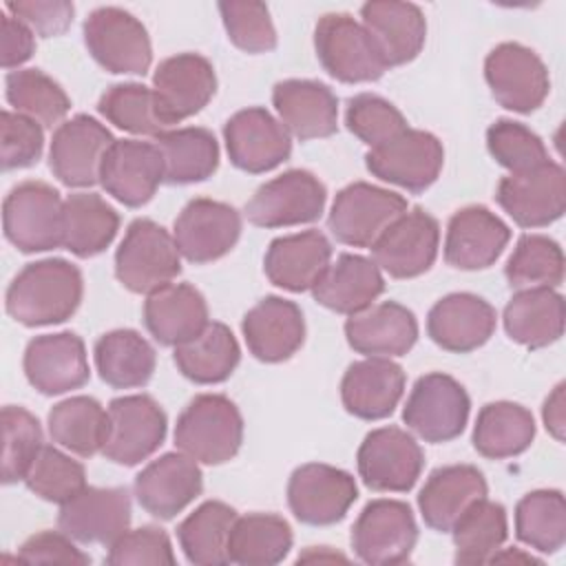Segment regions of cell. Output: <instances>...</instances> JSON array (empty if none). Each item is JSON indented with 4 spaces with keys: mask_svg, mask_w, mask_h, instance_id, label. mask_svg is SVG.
I'll return each instance as SVG.
<instances>
[{
    "mask_svg": "<svg viewBox=\"0 0 566 566\" xmlns=\"http://www.w3.org/2000/svg\"><path fill=\"white\" fill-rule=\"evenodd\" d=\"M91 57L108 73L144 75L153 62V44L146 27L119 7H99L82 27Z\"/></svg>",
    "mask_w": 566,
    "mask_h": 566,
    "instance_id": "cell-7",
    "label": "cell"
},
{
    "mask_svg": "<svg viewBox=\"0 0 566 566\" xmlns=\"http://www.w3.org/2000/svg\"><path fill=\"white\" fill-rule=\"evenodd\" d=\"M453 537V562L460 566H478L491 562L509 537L506 509L489 497L471 504L449 531Z\"/></svg>",
    "mask_w": 566,
    "mask_h": 566,
    "instance_id": "cell-46",
    "label": "cell"
},
{
    "mask_svg": "<svg viewBox=\"0 0 566 566\" xmlns=\"http://www.w3.org/2000/svg\"><path fill=\"white\" fill-rule=\"evenodd\" d=\"M511 340L542 349L564 334V296L553 287L517 290L502 314Z\"/></svg>",
    "mask_w": 566,
    "mask_h": 566,
    "instance_id": "cell-37",
    "label": "cell"
},
{
    "mask_svg": "<svg viewBox=\"0 0 566 566\" xmlns=\"http://www.w3.org/2000/svg\"><path fill=\"white\" fill-rule=\"evenodd\" d=\"M15 559L27 564H91V557L64 531H40L27 537Z\"/></svg>",
    "mask_w": 566,
    "mask_h": 566,
    "instance_id": "cell-59",
    "label": "cell"
},
{
    "mask_svg": "<svg viewBox=\"0 0 566 566\" xmlns=\"http://www.w3.org/2000/svg\"><path fill=\"white\" fill-rule=\"evenodd\" d=\"M108 438L102 455L122 467L148 460L166 440L168 418L148 394L119 396L108 402Z\"/></svg>",
    "mask_w": 566,
    "mask_h": 566,
    "instance_id": "cell-10",
    "label": "cell"
},
{
    "mask_svg": "<svg viewBox=\"0 0 566 566\" xmlns=\"http://www.w3.org/2000/svg\"><path fill=\"white\" fill-rule=\"evenodd\" d=\"M471 400L467 389L449 374L431 371L416 380L402 420L424 442L442 444L455 440L469 420Z\"/></svg>",
    "mask_w": 566,
    "mask_h": 566,
    "instance_id": "cell-8",
    "label": "cell"
},
{
    "mask_svg": "<svg viewBox=\"0 0 566 566\" xmlns=\"http://www.w3.org/2000/svg\"><path fill=\"white\" fill-rule=\"evenodd\" d=\"M489 486L482 471L473 464H447L429 473L420 493L418 509L431 531L449 533L460 515L486 497Z\"/></svg>",
    "mask_w": 566,
    "mask_h": 566,
    "instance_id": "cell-34",
    "label": "cell"
},
{
    "mask_svg": "<svg viewBox=\"0 0 566 566\" xmlns=\"http://www.w3.org/2000/svg\"><path fill=\"white\" fill-rule=\"evenodd\" d=\"M486 148L491 157L511 175L537 168L548 161V150L537 133L522 122L495 119L486 130Z\"/></svg>",
    "mask_w": 566,
    "mask_h": 566,
    "instance_id": "cell-53",
    "label": "cell"
},
{
    "mask_svg": "<svg viewBox=\"0 0 566 566\" xmlns=\"http://www.w3.org/2000/svg\"><path fill=\"white\" fill-rule=\"evenodd\" d=\"M495 199L520 228H546L566 210V175L555 161L506 175L500 179Z\"/></svg>",
    "mask_w": 566,
    "mask_h": 566,
    "instance_id": "cell-17",
    "label": "cell"
},
{
    "mask_svg": "<svg viewBox=\"0 0 566 566\" xmlns=\"http://www.w3.org/2000/svg\"><path fill=\"white\" fill-rule=\"evenodd\" d=\"M325 201L323 181L310 170L294 168L259 186L245 203V217L256 228H292L316 221Z\"/></svg>",
    "mask_w": 566,
    "mask_h": 566,
    "instance_id": "cell-11",
    "label": "cell"
},
{
    "mask_svg": "<svg viewBox=\"0 0 566 566\" xmlns=\"http://www.w3.org/2000/svg\"><path fill=\"white\" fill-rule=\"evenodd\" d=\"M442 164V142L433 133L418 128H407L365 155V166L374 177L409 192L427 190L440 177Z\"/></svg>",
    "mask_w": 566,
    "mask_h": 566,
    "instance_id": "cell-16",
    "label": "cell"
},
{
    "mask_svg": "<svg viewBox=\"0 0 566 566\" xmlns=\"http://www.w3.org/2000/svg\"><path fill=\"white\" fill-rule=\"evenodd\" d=\"M292 542L290 524L276 513L237 515L228 539V559L241 566H272L287 557Z\"/></svg>",
    "mask_w": 566,
    "mask_h": 566,
    "instance_id": "cell-44",
    "label": "cell"
},
{
    "mask_svg": "<svg viewBox=\"0 0 566 566\" xmlns=\"http://www.w3.org/2000/svg\"><path fill=\"white\" fill-rule=\"evenodd\" d=\"M332 263V243L321 230L276 237L265 252L268 281L287 292H312Z\"/></svg>",
    "mask_w": 566,
    "mask_h": 566,
    "instance_id": "cell-31",
    "label": "cell"
},
{
    "mask_svg": "<svg viewBox=\"0 0 566 566\" xmlns=\"http://www.w3.org/2000/svg\"><path fill=\"white\" fill-rule=\"evenodd\" d=\"M484 80L493 99L513 113L537 111L551 91L546 64L520 42H502L491 49L484 60Z\"/></svg>",
    "mask_w": 566,
    "mask_h": 566,
    "instance_id": "cell-13",
    "label": "cell"
},
{
    "mask_svg": "<svg viewBox=\"0 0 566 566\" xmlns=\"http://www.w3.org/2000/svg\"><path fill=\"white\" fill-rule=\"evenodd\" d=\"M511 290L559 287L564 281V252L546 234H522L504 265Z\"/></svg>",
    "mask_w": 566,
    "mask_h": 566,
    "instance_id": "cell-50",
    "label": "cell"
},
{
    "mask_svg": "<svg viewBox=\"0 0 566 566\" xmlns=\"http://www.w3.org/2000/svg\"><path fill=\"white\" fill-rule=\"evenodd\" d=\"M497 312L478 294L453 292L433 303L427 314L429 338L453 354L482 347L495 332Z\"/></svg>",
    "mask_w": 566,
    "mask_h": 566,
    "instance_id": "cell-27",
    "label": "cell"
},
{
    "mask_svg": "<svg viewBox=\"0 0 566 566\" xmlns=\"http://www.w3.org/2000/svg\"><path fill=\"white\" fill-rule=\"evenodd\" d=\"M473 447L482 458L504 460L524 453L535 440L533 413L511 400L489 402L473 427Z\"/></svg>",
    "mask_w": 566,
    "mask_h": 566,
    "instance_id": "cell-42",
    "label": "cell"
},
{
    "mask_svg": "<svg viewBox=\"0 0 566 566\" xmlns=\"http://www.w3.org/2000/svg\"><path fill=\"white\" fill-rule=\"evenodd\" d=\"M230 164L243 172L274 170L292 155V135L263 106L237 111L223 126Z\"/></svg>",
    "mask_w": 566,
    "mask_h": 566,
    "instance_id": "cell-19",
    "label": "cell"
},
{
    "mask_svg": "<svg viewBox=\"0 0 566 566\" xmlns=\"http://www.w3.org/2000/svg\"><path fill=\"white\" fill-rule=\"evenodd\" d=\"M358 497V486L345 469L307 462L292 471L287 480V506L307 526H329L340 522Z\"/></svg>",
    "mask_w": 566,
    "mask_h": 566,
    "instance_id": "cell-15",
    "label": "cell"
},
{
    "mask_svg": "<svg viewBox=\"0 0 566 566\" xmlns=\"http://www.w3.org/2000/svg\"><path fill=\"white\" fill-rule=\"evenodd\" d=\"M418 542V524L409 504L378 497L365 504L352 526L356 557L371 566H394L411 557Z\"/></svg>",
    "mask_w": 566,
    "mask_h": 566,
    "instance_id": "cell-9",
    "label": "cell"
},
{
    "mask_svg": "<svg viewBox=\"0 0 566 566\" xmlns=\"http://www.w3.org/2000/svg\"><path fill=\"white\" fill-rule=\"evenodd\" d=\"M130 524V495L124 486H84L60 504L57 526L80 544L111 546Z\"/></svg>",
    "mask_w": 566,
    "mask_h": 566,
    "instance_id": "cell-21",
    "label": "cell"
},
{
    "mask_svg": "<svg viewBox=\"0 0 566 566\" xmlns=\"http://www.w3.org/2000/svg\"><path fill=\"white\" fill-rule=\"evenodd\" d=\"M345 124L369 148L382 146L409 128L405 115L385 97L374 93H358L349 97Z\"/></svg>",
    "mask_w": 566,
    "mask_h": 566,
    "instance_id": "cell-54",
    "label": "cell"
},
{
    "mask_svg": "<svg viewBox=\"0 0 566 566\" xmlns=\"http://www.w3.org/2000/svg\"><path fill=\"white\" fill-rule=\"evenodd\" d=\"M111 566H172L175 553L170 537L159 526H139L119 535L106 555Z\"/></svg>",
    "mask_w": 566,
    "mask_h": 566,
    "instance_id": "cell-56",
    "label": "cell"
},
{
    "mask_svg": "<svg viewBox=\"0 0 566 566\" xmlns=\"http://www.w3.org/2000/svg\"><path fill=\"white\" fill-rule=\"evenodd\" d=\"M201 489L199 462L179 449L148 462L133 484L139 506L157 520H172L201 495Z\"/></svg>",
    "mask_w": 566,
    "mask_h": 566,
    "instance_id": "cell-23",
    "label": "cell"
},
{
    "mask_svg": "<svg viewBox=\"0 0 566 566\" xmlns=\"http://www.w3.org/2000/svg\"><path fill=\"white\" fill-rule=\"evenodd\" d=\"M2 230L7 241L24 254L62 248L64 199L46 181H22L4 197Z\"/></svg>",
    "mask_w": 566,
    "mask_h": 566,
    "instance_id": "cell-3",
    "label": "cell"
},
{
    "mask_svg": "<svg viewBox=\"0 0 566 566\" xmlns=\"http://www.w3.org/2000/svg\"><path fill=\"white\" fill-rule=\"evenodd\" d=\"M515 535L537 553L553 555L566 542V502L557 489L526 493L515 506Z\"/></svg>",
    "mask_w": 566,
    "mask_h": 566,
    "instance_id": "cell-47",
    "label": "cell"
},
{
    "mask_svg": "<svg viewBox=\"0 0 566 566\" xmlns=\"http://www.w3.org/2000/svg\"><path fill=\"white\" fill-rule=\"evenodd\" d=\"M363 484L378 493H407L416 486L424 453L413 433L400 427H380L365 436L356 453Z\"/></svg>",
    "mask_w": 566,
    "mask_h": 566,
    "instance_id": "cell-12",
    "label": "cell"
},
{
    "mask_svg": "<svg viewBox=\"0 0 566 566\" xmlns=\"http://www.w3.org/2000/svg\"><path fill=\"white\" fill-rule=\"evenodd\" d=\"M511 241L509 226L484 206H464L447 223L444 261L455 270H486Z\"/></svg>",
    "mask_w": 566,
    "mask_h": 566,
    "instance_id": "cell-25",
    "label": "cell"
},
{
    "mask_svg": "<svg viewBox=\"0 0 566 566\" xmlns=\"http://www.w3.org/2000/svg\"><path fill=\"white\" fill-rule=\"evenodd\" d=\"M22 482L38 497L64 504L86 486V471L84 464L73 460L69 453L44 444Z\"/></svg>",
    "mask_w": 566,
    "mask_h": 566,
    "instance_id": "cell-51",
    "label": "cell"
},
{
    "mask_svg": "<svg viewBox=\"0 0 566 566\" xmlns=\"http://www.w3.org/2000/svg\"><path fill=\"white\" fill-rule=\"evenodd\" d=\"M241 237V214L223 201L195 197L175 219L172 239L179 254L195 263H212L226 256Z\"/></svg>",
    "mask_w": 566,
    "mask_h": 566,
    "instance_id": "cell-18",
    "label": "cell"
},
{
    "mask_svg": "<svg viewBox=\"0 0 566 566\" xmlns=\"http://www.w3.org/2000/svg\"><path fill=\"white\" fill-rule=\"evenodd\" d=\"M208 323V303L190 283H168L144 301V325L164 347H177L195 338Z\"/></svg>",
    "mask_w": 566,
    "mask_h": 566,
    "instance_id": "cell-35",
    "label": "cell"
},
{
    "mask_svg": "<svg viewBox=\"0 0 566 566\" xmlns=\"http://www.w3.org/2000/svg\"><path fill=\"white\" fill-rule=\"evenodd\" d=\"M241 442V411L223 394L195 396L175 424V447L199 464L217 467L232 460L239 453Z\"/></svg>",
    "mask_w": 566,
    "mask_h": 566,
    "instance_id": "cell-2",
    "label": "cell"
},
{
    "mask_svg": "<svg viewBox=\"0 0 566 566\" xmlns=\"http://www.w3.org/2000/svg\"><path fill=\"white\" fill-rule=\"evenodd\" d=\"M440 248V226L422 208L398 217L369 248L374 263L391 279H416L431 270Z\"/></svg>",
    "mask_w": 566,
    "mask_h": 566,
    "instance_id": "cell-20",
    "label": "cell"
},
{
    "mask_svg": "<svg viewBox=\"0 0 566 566\" xmlns=\"http://www.w3.org/2000/svg\"><path fill=\"white\" fill-rule=\"evenodd\" d=\"M314 51L321 66L345 84L376 82L387 71L374 38L349 13H325L318 18L314 27Z\"/></svg>",
    "mask_w": 566,
    "mask_h": 566,
    "instance_id": "cell-5",
    "label": "cell"
},
{
    "mask_svg": "<svg viewBox=\"0 0 566 566\" xmlns=\"http://www.w3.org/2000/svg\"><path fill=\"white\" fill-rule=\"evenodd\" d=\"M0 57L2 66L7 71L20 69L24 62L31 60L35 51V33L13 18L9 11H2V22H0Z\"/></svg>",
    "mask_w": 566,
    "mask_h": 566,
    "instance_id": "cell-60",
    "label": "cell"
},
{
    "mask_svg": "<svg viewBox=\"0 0 566 566\" xmlns=\"http://www.w3.org/2000/svg\"><path fill=\"white\" fill-rule=\"evenodd\" d=\"M407 210L409 203L402 195L367 181H354L338 190L327 228L343 245L371 248Z\"/></svg>",
    "mask_w": 566,
    "mask_h": 566,
    "instance_id": "cell-6",
    "label": "cell"
},
{
    "mask_svg": "<svg viewBox=\"0 0 566 566\" xmlns=\"http://www.w3.org/2000/svg\"><path fill=\"white\" fill-rule=\"evenodd\" d=\"M164 181V164L155 144L115 139L104 157L99 186L128 208L146 206Z\"/></svg>",
    "mask_w": 566,
    "mask_h": 566,
    "instance_id": "cell-26",
    "label": "cell"
},
{
    "mask_svg": "<svg viewBox=\"0 0 566 566\" xmlns=\"http://www.w3.org/2000/svg\"><path fill=\"white\" fill-rule=\"evenodd\" d=\"M248 352L261 363L292 358L305 340V318L294 301L265 296L241 321Z\"/></svg>",
    "mask_w": 566,
    "mask_h": 566,
    "instance_id": "cell-28",
    "label": "cell"
},
{
    "mask_svg": "<svg viewBox=\"0 0 566 566\" xmlns=\"http://www.w3.org/2000/svg\"><path fill=\"white\" fill-rule=\"evenodd\" d=\"M119 230V214L95 192H73L64 199V239L66 248L77 259L102 254Z\"/></svg>",
    "mask_w": 566,
    "mask_h": 566,
    "instance_id": "cell-41",
    "label": "cell"
},
{
    "mask_svg": "<svg viewBox=\"0 0 566 566\" xmlns=\"http://www.w3.org/2000/svg\"><path fill=\"white\" fill-rule=\"evenodd\" d=\"M172 360L184 378L197 385H217L237 369L241 347L228 325L210 321L195 338L175 347Z\"/></svg>",
    "mask_w": 566,
    "mask_h": 566,
    "instance_id": "cell-39",
    "label": "cell"
},
{
    "mask_svg": "<svg viewBox=\"0 0 566 566\" xmlns=\"http://www.w3.org/2000/svg\"><path fill=\"white\" fill-rule=\"evenodd\" d=\"M382 292L385 279L374 259L352 252L338 254L312 287V296L318 305L345 316L374 305Z\"/></svg>",
    "mask_w": 566,
    "mask_h": 566,
    "instance_id": "cell-36",
    "label": "cell"
},
{
    "mask_svg": "<svg viewBox=\"0 0 566 566\" xmlns=\"http://www.w3.org/2000/svg\"><path fill=\"white\" fill-rule=\"evenodd\" d=\"M153 91L170 126L197 115L217 91V73L199 53H177L159 62L153 73Z\"/></svg>",
    "mask_w": 566,
    "mask_h": 566,
    "instance_id": "cell-24",
    "label": "cell"
},
{
    "mask_svg": "<svg viewBox=\"0 0 566 566\" xmlns=\"http://www.w3.org/2000/svg\"><path fill=\"white\" fill-rule=\"evenodd\" d=\"M272 104L285 130L301 142L329 137L338 128V97L318 80L276 82Z\"/></svg>",
    "mask_w": 566,
    "mask_h": 566,
    "instance_id": "cell-29",
    "label": "cell"
},
{
    "mask_svg": "<svg viewBox=\"0 0 566 566\" xmlns=\"http://www.w3.org/2000/svg\"><path fill=\"white\" fill-rule=\"evenodd\" d=\"M491 562H531V564H539L537 557H533L531 553H520V548H500Z\"/></svg>",
    "mask_w": 566,
    "mask_h": 566,
    "instance_id": "cell-62",
    "label": "cell"
},
{
    "mask_svg": "<svg viewBox=\"0 0 566 566\" xmlns=\"http://www.w3.org/2000/svg\"><path fill=\"white\" fill-rule=\"evenodd\" d=\"M99 378L113 389L144 387L157 367L155 347L135 329H113L102 334L93 347Z\"/></svg>",
    "mask_w": 566,
    "mask_h": 566,
    "instance_id": "cell-38",
    "label": "cell"
},
{
    "mask_svg": "<svg viewBox=\"0 0 566 566\" xmlns=\"http://www.w3.org/2000/svg\"><path fill=\"white\" fill-rule=\"evenodd\" d=\"M4 97L15 113L44 126H60L71 111L66 91L40 69H15L4 77Z\"/></svg>",
    "mask_w": 566,
    "mask_h": 566,
    "instance_id": "cell-49",
    "label": "cell"
},
{
    "mask_svg": "<svg viewBox=\"0 0 566 566\" xmlns=\"http://www.w3.org/2000/svg\"><path fill=\"white\" fill-rule=\"evenodd\" d=\"M405 394V371L391 358H363L347 367L340 380V400L347 413L360 420H382L394 413Z\"/></svg>",
    "mask_w": 566,
    "mask_h": 566,
    "instance_id": "cell-32",
    "label": "cell"
},
{
    "mask_svg": "<svg viewBox=\"0 0 566 566\" xmlns=\"http://www.w3.org/2000/svg\"><path fill=\"white\" fill-rule=\"evenodd\" d=\"M307 559H343L345 562V555L340 553H323V551H316V548H310V553L305 555H298V562H307Z\"/></svg>",
    "mask_w": 566,
    "mask_h": 566,
    "instance_id": "cell-63",
    "label": "cell"
},
{
    "mask_svg": "<svg viewBox=\"0 0 566 566\" xmlns=\"http://www.w3.org/2000/svg\"><path fill=\"white\" fill-rule=\"evenodd\" d=\"M234 520L237 511L221 500L199 504L177 526V539L186 559L197 566L228 564V539Z\"/></svg>",
    "mask_w": 566,
    "mask_h": 566,
    "instance_id": "cell-45",
    "label": "cell"
},
{
    "mask_svg": "<svg viewBox=\"0 0 566 566\" xmlns=\"http://www.w3.org/2000/svg\"><path fill=\"white\" fill-rule=\"evenodd\" d=\"M97 111L106 122L130 135L159 137L172 128L161 113L155 91L137 82L108 86L97 102Z\"/></svg>",
    "mask_w": 566,
    "mask_h": 566,
    "instance_id": "cell-48",
    "label": "cell"
},
{
    "mask_svg": "<svg viewBox=\"0 0 566 566\" xmlns=\"http://www.w3.org/2000/svg\"><path fill=\"white\" fill-rule=\"evenodd\" d=\"M542 420L546 431L555 438V440H564V429H566V413H564V382H559L548 398L544 400L542 407Z\"/></svg>",
    "mask_w": 566,
    "mask_h": 566,
    "instance_id": "cell-61",
    "label": "cell"
},
{
    "mask_svg": "<svg viewBox=\"0 0 566 566\" xmlns=\"http://www.w3.org/2000/svg\"><path fill=\"white\" fill-rule=\"evenodd\" d=\"M219 13L228 33V40L252 55L270 53L276 49V29L270 18V9L263 2L230 0L219 4Z\"/></svg>",
    "mask_w": 566,
    "mask_h": 566,
    "instance_id": "cell-55",
    "label": "cell"
},
{
    "mask_svg": "<svg viewBox=\"0 0 566 566\" xmlns=\"http://www.w3.org/2000/svg\"><path fill=\"white\" fill-rule=\"evenodd\" d=\"M29 385L42 396H60L88 382L84 340L73 332L42 334L29 340L22 358Z\"/></svg>",
    "mask_w": 566,
    "mask_h": 566,
    "instance_id": "cell-22",
    "label": "cell"
},
{
    "mask_svg": "<svg viewBox=\"0 0 566 566\" xmlns=\"http://www.w3.org/2000/svg\"><path fill=\"white\" fill-rule=\"evenodd\" d=\"M2 482L13 484L24 480L29 467L40 453L42 427L38 418L18 405L2 407Z\"/></svg>",
    "mask_w": 566,
    "mask_h": 566,
    "instance_id": "cell-52",
    "label": "cell"
},
{
    "mask_svg": "<svg viewBox=\"0 0 566 566\" xmlns=\"http://www.w3.org/2000/svg\"><path fill=\"white\" fill-rule=\"evenodd\" d=\"M84 296V279L66 259L27 263L4 294L7 314L24 327L57 325L69 321Z\"/></svg>",
    "mask_w": 566,
    "mask_h": 566,
    "instance_id": "cell-1",
    "label": "cell"
},
{
    "mask_svg": "<svg viewBox=\"0 0 566 566\" xmlns=\"http://www.w3.org/2000/svg\"><path fill=\"white\" fill-rule=\"evenodd\" d=\"M181 272L172 234L153 219H135L115 252V276L133 294H150Z\"/></svg>",
    "mask_w": 566,
    "mask_h": 566,
    "instance_id": "cell-4",
    "label": "cell"
},
{
    "mask_svg": "<svg viewBox=\"0 0 566 566\" xmlns=\"http://www.w3.org/2000/svg\"><path fill=\"white\" fill-rule=\"evenodd\" d=\"M0 130H2V168L15 170V168H29L33 166L44 150V130L42 126L15 111H2L0 117Z\"/></svg>",
    "mask_w": 566,
    "mask_h": 566,
    "instance_id": "cell-57",
    "label": "cell"
},
{
    "mask_svg": "<svg viewBox=\"0 0 566 566\" xmlns=\"http://www.w3.org/2000/svg\"><path fill=\"white\" fill-rule=\"evenodd\" d=\"M164 164V181L186 186L206 181L219 168V144L208 128H170L155 137Z\"/></svg>",
    "mask_w": 566,
    "mask_h": 566,
    "instance_id": "cell-40",
    "label": "cell"
},
{
    "mask_svg": "<svg viewBox=\"0 0 566 566\" xmlns=\"http://www.w3.org/2000/svg\"><path fill=\"white\" fill-rule=\"evenodd\" d=\"M345 338L354 352L369 358L405 356L418 340V318L396 301L374 303L345 321Z\"/></svg>",
    "mask_w": 566,
    "mask_h": 566,
    "instance_id": "cell-30",
    "label": "cell"
},
{
    "mask_svg": "<svg viewBox=\"0 0 566 566\" xmlns=\"http://www.w3.org/2000/svg\"><path fill=\"white\" fill-rule=\"evenodd\" d=\"M113 144L115 137L102 122L80 113L53 130L49 168L69 188H91L99 184L102 164Z\"/></svg>",
    "mask_w": 566,
    "mask_h": 566,
    "instance_id": "cell-14",
    "label": "cell"
},
{
    "mask_svg": "<svg viewBox=\"0 0 566 566\" xmlns=\"http://www.w3.org/2000/svg\"><path fill=\"white\" fill-rule=\"evenodd\" d=\"M4 11L24 22L35 35L55 38L71 27L75 7L66 0H9Z\"/></svg>",
    "mask_w": 566,
    "mask_h": 566,
    "instance_id": "cell-58",
    "label": "cell"
},
{
    "mask_svg": "<svg viewBox=\"0 0 566 566\" xmlns=\"http://www.w3.org/2000/svg\"><path fill=\"white\" fill-rule=\"evenodd\" d=\"M360 22L374 38L387 69L418 57L427 40V20L418 4L371 0L360 7Z\"/></svg>",
    "mask_w": 566,
    "mask_h": 566,
    "instance_id": "cell-33",
    "label": "cell"
},
{
    "mask_svg": "<svg viewBox=\"0 0 566 566\" xmlns=\"http://www.w3.org/2000/svg\"><path fill=\"white\" fill-rule=\"evenodd\" d=\"M49 436L62 449L93 458L108 438V411L91 396H71L49 411Z\"/></svg>",
    "mask_w": 566,
    "mask_h": 566,
    "instance_id": "cell-43",
    "label": "cell"
}]
</instances>
